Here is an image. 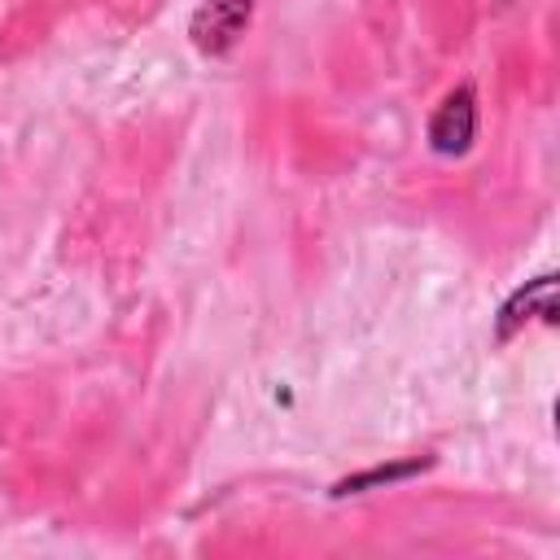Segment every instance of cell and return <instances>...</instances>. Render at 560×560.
Instances as JSON below:
<instances>
[{
  "label": "cell",
  "mask_w": 560,
  "mask_h": 560,
  "mask_svg": "<svg viewBox=\"0 0 560 560\" xmlns=\"http://www.w3.org/2000/svg\"><path fill=\"white\" fill-rule=\"evenodd\" d=\"M472 140H477V92L468 83H459L433 109V118H429V144L442 158H464L472 149Z\"/></svg>",
  "instance_id": "obj_2"
},
{
  "label": "cell",
  "mask_w": 560,
  "mask_h": 560,
  "mask_svg": "<svg viewBox=\"0 0 560 560\" xmlns=\"http://www.w3.org/2000/svg\"><path fill=\"white\" fill-rule=\"evenodd\" d=\"M424 468V459H407V464H394V468H372V472H359V477H346V481H337L332 486V494H359V490H368V486H389V481H402V477H411V472H420Z\"/></svg>",
  "instance_id": "obj_4"
},
{
  "label": "cell",
  "mask_w": 560,
  "mask_h": 560,
  "mask_svg": "<svg viewBox=\"0 0 560 560\" xmlns=\"http://www.w3.org/2000/svg\"><path fill=\"white\" fill-rule=\"evenodd\" d=\"M529 324H556V276H538L529 284H521L494 315V337L512 341L516 332H525Z\"/></svg>",
  "instance_id": "obj_3"
},
{
  "label": "cell",
  "mask_w": 560,
  "mask_h": 560,
  "mask_svg": "<svg viewBox=\"0 0 560 560\" xmlns=\"http://www.w3.org/2000/svg\"><path fill=\"white\" fill-rule=\"evenodd\" d=\"M503 4H508V0H503Z\"/></svg>",
  "instance_id": "obj_5"
},
{
  "label": "cell",
  "mask_w": 560,
  "mask_h": 560,
  "mask_svg": "<svg viewBox=\"0 0 560 560\" xmlns=\"http://www.w3.org/2000/svg\"><path fill=\"white\" fill-rule=\"evenodd\" d=\"M254 18V0H201L188 18V39L206 57H223L236 48Z\"/></svg>",
  "instance_id": "obj_1"
}]
</instances>
